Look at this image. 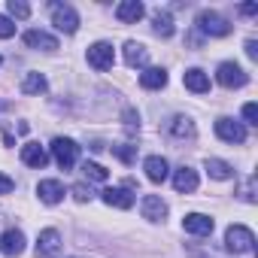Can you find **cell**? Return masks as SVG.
I'll list each match as a JSON object with an SVG mask.
<instances>
[{"instance_id": "14", "label": "cell", "mask_w": 258, "mask_h": 258, "mask_svg": "<svg viewBox=\"0 0 258 258\" xmlns=\"http://www.w3.org/2000/svg\"><path fill=\"white\" fill-rule=\"evenodd\" d=\"M22 161H25L28 167L43 170V167L49 164V152H46L40 143H25V146H22Z\"/></svg>"}, {"instance_id": "17", "label": "cell", "mask_w": 258, "mask_h": 258, "mask_svg": "<svg viewBox=\"0 0 258 258\" xmlns=\"http://www.w3.org/2000/svg\"><path fill=\"white\" fill-rule=\"evenodd\" d=\"M25 46L28 49H40V52H55L58 49V40L46 31H28L25 34Z\"/></svg>"}, {"instance_id": "21", "label": "cell", "mask_w": 258, "mask_h": 258, "mask_svg": "<svg viewBox=\"0 0 258 258\" xmlns=\"http://www.w3.org/2000/svg\"><path fill=\"white\" fill-rule=\"evenodd\" d=\"M124 61H127V67H143L146 61H149V49L143 46V43H124Z\"/></svg>"}, {"instance_id": "34", "label": "cell", "mask_w": 258, "mask_h": 258, "mask_svg": "<svg viewBox=\"0 0 258 258\" xmlns=\"http://www.w3.org/2000/svg\"><path fill=\"white\" fill-rule=\"evenodd\" d=\"M16 188V182L10 179V176H4V173H0V195H10Z\"/></svg>"}, {"instance_id": "22", "label": "cell", "mask_w": 258, "mask_h": 258, "mask_svg": "<svg viewBox=\"0 0 258 258\" xmlns=\"http://www.w3.org/2000/svg\"><path fill=\"white\" fill-rule=\"evenodd\" d=\"M140 85L149 88V91H158V88L167 85V73H164L161 67H146V70L140 73Z\"/></svg>"}, {"instance_id": "7", "label": "cell", "mask_w": 258, "mask_h": 258, "mask_svg": "<svg viewBox=\"0 0 258 258\" xmlns=\"http://www.w3.org/2000/svg\"><path fill=\"white\" fill-rule=\"evenodd\" d=\"M112 61H115V52H112V43H94V46H88V64L94 67V70H109L112 67Z\"/></svg>"}, {"instance_id": "31", "label": "cell", "mask_w": 258, "mask_h": 258, "mask_svg": "<svg viewBox=\"0 0 258 258\" xmlns=\"http://www.w3.org/2000/svg\"><path fill=\"white\" fill-rule=\"evenodd\" d=\"M16 34V22L10 16H0V40H10Z\"/></svg>"}, {"instance_id": "28", "label": "cell", "mask_w": 258, "mask_h": 258, "mask_svg": "<svg viewBox=\"0 0 258 258\" xmlns=\"http://www.w3.org/2000/svg\"><path fill=\"white\" fill-rule=\"evenodd\" d=\"M7 10H10V16H13V19H28V16H31V7L25 4V0H10Z\"/></svg>"}, {"instance_id": "2", "label": "cell", "mask_w": 258, "mask_h": 258, "mask_svg": "<svg viewBox=\"0 0 258 258\" xmlns=\"http://www.w3.org/2000/svg\"><path fill=\"white\" fill-rule=\"evenodd\" d=\"M198 31L207 34V37H228L231 22L219 13H213V10H204V13H198Z\"/></svg>"}, {"instance_id": "15", "label": "cell", "mask_w": 258, "mask_h": 258, "mask_svg": "<svg viewBox=\"0 0 258 258\" xmlns=\"http://www.w3.org/2000/svg\"><path fill=\"white\" fill-rule=\"evenodd\" d=\"M37 195H40V201H43V204L55 207V204H61V201H64V185H61L58 179H43V182L37 185Z\"/></svg>"}, {"instance_id": "29", "label": "cell", "mask_w": 258, "mask_h": 258, "mask_svg": "<svg viewBox=\"0 0 258 258\" xmlns=\"http://www.w3.org/2000/svg\"><path fill=\"white\" fill-rule=\"evenodd\" d=\"M240 201H246V204H255V176H249V179L240 185Z\"/></svg>"}, {"instance_id": "27", "label": "cell", "mask_w": 258, "mask_h": 258, "mask_svg": "<svg viewBox=\"0 0 258 258\" xmlns=\"http://www.w3.org/2000/svg\"><path fill=\"white\" fill-rule=\"evenodd\" d=\"M112 152H115L124 164H131V161L137 158V146H131V143H118V146H112Z\"/></svg>"}, {"instance_id": "37", "label": "cell", "mask_w": 258, "mask_h": 258, "mask_svg": "<svg viewBox=\"0 0 258 258\" xmlns=\"http://www.w3.org/2000/svg\"><path fill=\"white\" fill-rule=\"evenodd\" d=\"M0 64H4V58H0Z\"/></svg>"}, {"instance_id": "12", "label": "cell", "mask_w": 258, "mask_h": 258, "mask_svg": "<svg viewBox=\"0 0 258 258\" xmlns=\"http://www.w3.org/2000/svg\"><path fill=\"white\" fill-rule=\"evenodd\" d=\"M0 252H4L7 258H16V255H22V252H25V234H22L19 228H10V231H4V237H0Z\"/></svg>"}, {"instance_id": "4", "label": "cell", "mask_w": 258, "mask_h": 258, "mask_svg": "<svg viewBox=\"0 0 258 258\" xmlns=\"http://www.w3.org/2000/svg\"><path fill=\"white\" fill-rule=\"evenodd\" d=\"M52 25L64 34H76L79 31V13L70 4H52Z\"/></svg>"}, {"instance_id": "33", "label": "cell", "mask_w": 258, "mask_h": 258, "mask_svg": "<svg viewBox=\"0 0 258 258\" xmlns=\"http://www.w3.org/2000/svg\"><path fill=\"white\" fill-rule=\"evenodd\" d=\"M243 118H246L249 124H258V106H255V103H246V106H243Z\"/></svg>"}, {"instance_id": "19", "label": "cell", "mask_w": 258, "mask_h": 258, "mask_svg": "<svg viewBox=\"0 0 258 258\" xmlns=\"http://www.w3.org/2000/svg\"><path fill=\"white\" fill-rule=\"evenodd\" d=\"M143 170H146L149 182H164L167 173H170V167H167V161H164L161 155H149V158L143 161Z\"/></svg>"}, {"instance_id": "8", "label": "cell", "mask_w": 258, "mask_h": 258, "mask_svg": "<svg viewBox=\"0 0 258 258\" xmlns=\"http://www.w3.org/2000/svg\"><path fill=\"white\" fill-rule=\"evenodd\" d=\"M58 252H61V234L55 228L40 231V237H37V258H55Z\"/></svg>"}, {"instance_id": "10", "label": "cell", "mask_w": 258, "mask_h": 258, "mask_svg": "<svg viewBox=\"0 0 258 258\" xmlns=\"http://www.w3.org/2000/svg\"><path fill=\"white\" fill-rule=\"evenodd\" d=\"M182 228H185L188 234H195V237H210L213 228H216V222H213L210 216H204V213H188V216L182 219Z\"/></svg>"}, {"instance_id": "3", "label": "cell", "mask_w": 258, "mask_h": 258, "mask_svg": "<svg viewBox=\"0 0 258 258\" xmlns=\"http://www.w3.org/2000/svg\"><path fill=\"white\" fill-rule=\"evenodd\" d=\"M52 158L58 161L61 170H70L76 164V158H79V146L70 137H55L52 140Z\"/></svg>"}, {"instance_id": "25", "label": "cell", "mask_w": 258, "mask_h": 258, "mask_svg": "<svg viewBox=\"0 0 258 258\" xmlns=\"http://www.w3.org/2000/svg\"><path fill=\"white\" fill-rule=\"evenodd\" d=\"M207 173L213 176V179H231L234 176V167L228 164V161H222V158H207Z\"/></svg>"}, {"instance_id": "32", "label": "cell", "mask_w": 258, "mask_h": 258, "mask_svg": "<svg viewBox=\"0 0 258 258\" xmlns=\"http://www.w3.org/2000/svg\"><path fill=\"white\" fill-rule=\"evenodd\" d=\"M73 198H76L79 204H85V201H91V198H94V191H91L88 185H82V182H79V185H73Z\"/></svg>"}, {"instance_id": "26", "label": "cell", "mask_w": 258, "mask_h": 258, "mask_svg": "<svg viewBox=\"0 0 258 258\" xmlns=\"http://www.w3.org/2000/svg\"><path fill=\"white\" fill-rule=\"evenodd\" d=\"M82 173H85L88 179H94V182H106V176H109V170L100 167V164H94V161H85V164H82Z\"/></svg>"}, {"instance_id": "30", "label": "cell", "mask_w": 258, "mask_h": 258, "mask_svg": "<svg viewBox=\"0 0 258 258\" xmlns=\"http://www.w3.org/2000/svg\"><path fill=\"white\" fill-rule=\"evenodd\" d=\"M124 127H127V134H137L140 131V115L134 109H124Z\"/></svg>"}, {"instance_id": "13", "label": "cell", "mask_w": 258, "mask_h": 258, "mask_svg": "<svg viewBox=\"0 0 258 258\" xmlns=\"http://www.w3.org/2000/svg\"><path fill=\"white\" fill-rule=\"evenodd\" d=\"M103 204L115 207V210H131L134 207V191L131 188H106L103 191Z\"/></svg>"}, {"instance_id": "5", "label": "cell", "mask_w": 258, "mask_h": 258, "mask_svg": "<svg viewBox=\"0 0 258 258\" xmlns=\"http://www.w3.org/2000/svg\"><path fill=\"white\" fill-rule=\"evenodd\" d=\"M216 79H219V85H225V88H243V85L249 82L246 70L237 67L234 61H222L219 70H216Z\"/></svg>"}, {"instance_id": "16", "label": "cell", "mask_w": 258, "mask_h": 258, "mask_svg": "<svg viewBox=\"0 0 258 258\" xmlns=\"http://www.w3.org/2000/svg\"><path fill=\"white\" fill-rule=\"evenodd\" d=\"M167 134H170L173 140H191V137H195V121L185 118V115H173V118L167 121Z\"/></svg>"}, {"instance_id": "18", "label": "cell", "mask_w": 258, "mask_h": 258, "mask_svg": "<svg viewBox=\"0 0 258 258\" xmlns=\"http://www.w3.org/2000/svg\"><path fill=\"white\" fill-rule=\"evenodd\" d=\"M182 82H185V88L195 91V94H207V91H210V76H207L201 67L185 70V73H182Z\"/></svg>"}, {"instance_id": "9", "label": "cell", "mask_w": 258, "mask_h": 258, "mask_svg": "<svg viewBox=\"0 0 258 258\" xmlns=\"http://www.w3.org/2000/svg\"><path fill=\"white\" fill-rule=\"evenodd\" d=\"M143 16H146V7L140 4V0H121V4L115 7V19L121 25H137Z\"/></svg>"}, {"instance_id": "1", "label": "cell", "mask_w": 258, "mask_h": 258, "mask_svg": "<svg viewBox=\"0 0 258 258\" xmlns=\"http://www.w3.org/2000/svg\"><path fill=\"white\" fill-rule=\"evenodd\" d=\"M225 246H228L231 252H237V255H246V252L255 249V234H252L246 225H231V228L225 231Z\"/></svg>"}, {"instance_id": "35", "label": "cell", "mask_w": 258, "mask_h": 258, "mask_svg": "<svg viewBox=\"0 0 258 258\" xmlns=\"http://www.w3.org/2000/svg\"><path fill=\"white\" fill-rule=\"evenodd\" d=\"M240 13H243V16H258V4H243Z\"/></svg>"}, {"instance_id": "36", "label": "cell", "mask_w": 258, "mask_h": 258, "mask_svg": "<svg viewBox=\"0 0 258 258\" xmlns=\"http://www.w3.org/2000/svg\"><path fill=\"white\" fill-rule=\"evenodd\" d=\"M246 55L249 58H258V43L255 40H246Z\"/></svg>"}, {"instance_id": "23", "label": "cell", "mask_w": 258, "mask_h": 258, "mask_svg": "<svg viewBox=\"0 0 258 258\" xmlns=\"http://www.w3.org/2000/svg\"><path fill=\"white\" fill-rule=\"evenodd\" d=\"M152 31L158 34V37H173V16L167 13V10H158V13H152Z\"/></svg>"}, {"instance_id": "6", "label": "cell", "mask_w": 258, "mask_h": 258, "mask_svg": "<svg viewBox=\"0 0 258 258\" xmlns=\"http://www.w3.org/2000/svg\"><path fill=\"white\" fill-rule=\"evenodd\" d=\"M216 134H219V140H225V143H246V127H243V121L228 118V115L216 118Z\"/></svg>"}, {"instance_id": "11", "label": "cell", "mask_w": 258, "mask_h": 258, "mask_svg": "<svg viewBox=\"0 0 258 258\" xmlns=\"http://www.w3.org/2000/svg\"><path fill=\"white\" fill-rule=\"evenodd\" d=\"M140 213H143V219H149V222H164V219H167V204H164L158 195H146V198L140 201Z\"/></svg>"}, {"instance_id": "20", "label": "cell", "mask_w": 258, "mask_h": 258, "mask_svg": "<svg viewBox=\"0 0 258 258\" xmlns=\"http://www.w3.org/2000/svg\"><path fill=\"white\" fill-rule=\"evenodd\" d=\"M173 188H176L179 195H191V191L198 188V170H191V167H179V170L173 173Z\"/></svg>"}, {"instance_id": "24", "label": "cell", "mask_w": 258, "mask_h": 258, "mask_svg": "<svg viewBox=\"0 0 258 258\" xmlns=\"http://www.w3.org/2000/svg\"><path fill=\"white\" fill-rule=\"evenodd\" d=\"M46 88H49V82H46L43 73H25V79H22V91L25 94H43Z\"/></svg>"}]
</instances>
